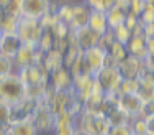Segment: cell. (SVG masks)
Here are the masks:
<instances>
[{
    "label": "cell",
    "instance_id": "cell-18",
    "mask_svg": "<svg viewBox=\"0 0 154 135\" xmlns=\"http://www.w3.org/2000/svg\"><path fill=\"white\" fill-rule=\"evenodd\" d=\"M128 56H133L136 59H144L148 56V46H146V36H131L126 43Z\"/></svg>",
    "mask_w": 154,
    "mask_h": 135
},
{
    "label": "cell",
    "instance_id": "cell-32",
    "mask_svg": "<svg viewBox=\"0 0 154 135\" xmlns=\"http://www.w3.org/2000/svg\"><path fill=\"white\" fill-rule=\"evenodd\" d=\"M113 30V35H115V38H116V41H120V43H123V45H126L128 41H130V38H131V31L128 30V27L126 25H118V27H115V28H112Z\"/></svg>",
    "mask_w": 154,
    "mask_h": 135
},
{
    "label": "cell",
    "instance_id": "cell-11",
    "mask_svg": "<svg viewBox=\"0 0 154 135\" xmlns=\"http://www.w3.org/2000/svg\"><path fill=\"white\" fill-rule=\"evenodd\" d=\"M72 91L80 101H85L90 97V94L95 91V79L94 74H84V76H77L74 78V84H72Z\"/></svg>",
    "mask_w": 154,
    "mask_h": 135
},
{
    "label": "cell",
    "instance_id": "cell-30",
    "mask_svg": "<svg viewBox=\"0 0 154 135\" xmlns=\"http://www.w3.org/2000/svg\"><path fill=\"white\" fill-rule=\"evenodd\" d=\"M138 79H122L118 87L120 94H138Z\"/></svg>",
    "mask_w": 154,
    "mask_h": 135
},
{
    "label": "cell",
    "instance_id": "cell-19",
    "mask_svg": "<svg viewBox=\"0 0 154 135\" xmlns=\"http://www.w3.org/2000/svg\"><path fill=\"white\" fill-rule=\"evenodd\" d=\"M87 27L90 30H94L95 33L103 35L108 30V20H107V12H100V10H90L89 15V23Z\"/></svg>",
    "mask_w": 154,
    "mask_h": 135
},
{
    "label": "cell",
    "instance_id": "cell-17",
    "mask_svg": "<svg viewBox=\"0 0 154 135\" xmlns=\"http://www.w3.org/2000/svg\"><path fill=\"white\" fill-rule=\"evenodd\" d=\"M90 8L84 2L72 3V18H71V30H79L82 27H87L89 23Z\"/></svg>",
    "mask_w": 154,
    "mask_h": 135
},
{
    "label": "cell",
    "instance_id": "cell-10",
    "mask_svg": "<svg viewBox=\"0 0 154 135\" xmlns=\"http://www.w3.org/2000/svg\"><path fill=\"white\" fill-rule=\"evenodd\" d=\"M21 45H23V41H21V38L18 36L17 31H3L2 45H0V54H3L5 58L13 61L18 50L21 48Z\"/></svg>",
    "mask_w": 154,
    "mask_h": 135
},
{
    "label": "cell",
    "instance_id": "cell-36",
    "mask_svg": "<svg viewBox=\"0 0 154 135\" xmlns=\"http://www.w3.org/2000/svg\"><path fill=\"white\" fill-rule=\"evenodd\" d=\"M0 124H10V105L0 101Z\"/></svg>",
    "mask_w": 154,
    "mask_h": 135
},
{
    "label": "cell",
    "instance_id": "cell-39",
    "mask_svg": "<svg viewBox=\"0 0 154 135\" xmlns=\"http://www.w3.org/2000/svg\"><path fill=\"white\" fill-rule=\"evenodd\" d=\"M0 135H13L12 124H0Z\"/></svg>",
    "mask_w": 154,
    "mask_h": 135
},
{
    "label": "cell",
    "instance_id": "cell-21",
    "mask_svg": "<svg viewBox=\"0 0 154 135\" xmlns=\"http://www.w3.org/2000/svg\"><path fill=\"white\" fill-rule=\"evenodd\" d=\"M128 13L125 12L123 8H120L118 5H113L112 8L107 12V20H108V27L110 28H115L118 25H123L125 20H126Z\"/></svg>",
    "mask_w": 154,
    "mask_h": 135
},
{
    "label": "cell",
    "instance_id": "cell-26",
    "mask_svg": "<svg viewBox=\"0 0 154 135\" xmlns=\"http://www.w3.org/2000/svg\"><path fill=\"white\" fill-rule=\"evenodd\" d=\"M0 5L7 15L21 17V0H0Z\"/></svg>",
    "mask_w": 154,
    "mask_h": 135
},
{
    "label": "cell",
    "instance_id": "cell-28",
    "mask_svg": "<svg viewBox=\"0 0 154 135\" xmlns=\"http://www.w3.org/2000/svg\"><path fill=\"white\" fill-rule=\"evenodd\" d=\"M131 129V133L133 135H146L148 133V125H146V119L143 117H131L130 122H128Z\"/></svg>",
    "mask_w": 154,
    "mask_h": 135
},
{
    "label": "cell",
    "instance_id": "cell-35",
    "mask_svg": "<svg viewBox=\"0 0 154 135\" xmlns=\"http://www.w3.org/2000/svg\"><path fill=\"white\" fill-rule=\"evenodd\" d=\"M107 135H133L130 125H112Z\"/></svg>",
    "mask_w": 154,
    "mask_h": 135
},
{
    "label": "cell",
    "instance_id": "cell-43",
    "mask_svg": "<svg viewBox=\"0 0 154 135\" xmlns=\"http://www.w3.org/2000/svg\"><path fill=\"white\" fill-rule=\"evenodd\" d=\"M144 35L146 36H154V23L146 25V27H144Z\"/></svg>",
    "mask_w": 154,
    "mask_h": 135
},
{
    "label": "cell",
    "instance_id": "cell-8",
    "mask_svg": "<svg viewBox=\"0 0 154 135\" xmlns=\"http://www.w3.org/2000/svg\"><path fill=\"white\" fill-rule=\"evenodd\" d=\"M18 74H20L21 81L25 86H36V84H46L49 82V72L43 68V64L35 63L31 66L21 68L18 69Z\"/></svg>",
    "mask_w": 154,
    "mask_h": 135
},
{
    "label": "cell",
    "instance_id": "cell-4",
    "mask_svg": "<svg viewBox=\"0 0 154 135\" xmlns=\"http://www.w3.org/2000/svg\"><path fill=\"white\" fill-rule=\"evenodd\" d=\"M17 33L21 38L23 43H33V45H38L39 36L43 33V25L41 20H36V18H30V17H20L18 20V27H17Z\"/></svg>",
    "mask_w": 154,
    "mask_h": 135
},
{
    "label": "cell",
    "instance_id": "cell-3",
    "mask_svg": "<svg viewBox=\"0 0 154 135\" xmlns=\"http://www.w3.org/2000/svg\"><path fill=\"white\" fill-rule=\"evenodd\" d=\"M94 79H95V86L103 94H112L118 91L123 78L120 74L118 68H102L98 72L94 74Z\"/></svg>",
    "mask_w": 154,
    "mask_h": 135
},
{
    "label": "cell",
    "instance_id": "cell-49",
    "mask_svg": "<svg viewBox=\"0 0 154 135\" xmlns=\"http://www.w3.org/2000/svg\"><path fill=\"white\" fill-rule=\"evenodd\" d=\"M146 135H151V133H146Z\"/></svg>",
    "mask_w": 154,
    "mask_h": 135
},
{
    "label": "cell",
    "instance_id": "cell-15",
    "mask_svg": "<svg viewBox=\"0 0 154 135\" xmlns=\"http://www.w3.org/2000/svg\"><path fill=\"white\" fill-rule=\"evenodd\" d=\"M74 114H69V112H64V114L56 115V120H54V127L51 130L53 135H72L75 132V125H74Z\"/></svg>",
    "mask_w": 154,
    "mask_h": 135
},
{
    "label": "cell",
    "instance_id": "cell-2",
    "mask_svg": "<svg viewBox=\"0 0 154 135\" xmlns=\"http://www.w3.org/2000/svg\"><path fill=\"white\" fill-rule=\"evenodd\" d=\"M57 3L54 0H21V15L43 20L46 15L56 12Z\"/></svg>",
    "mask_w": 154,
    "mask_h": 135
},
{
    "label": "cell",
    "instance_id": "cell-37",
    "mask_svg": "<svg viewBox=\"0 0 154 135\" xmlns=\"http://www.w3.org/2000/svg\"><path fill=\"white\" fill-rule=\"evenodd\" d=\"M151 114H154V101H146V102H143V109H141V114H139V117L146 119V117H149Z\"/></svg>",
    "mask_w": 154,
    "mask_h": 135
},
{
    "label": "cell",
    "instance_id": "cell-22",
    "mask_svg": "<svg viewBox=\"0 0 154 135\" xmlns=\"http://www.w3.org/2000/svg\"><path fill=\"white\" fill-rule=\"evenodd\" d=\"M13 135H38V129L33 124V120H25V122L12 124Z\"/></svg>",
    "mask_w": 154,
    "mask_h": 135
},
{
    "label": "cell",
    "instance_id": "cell-41",
    "mask_svg": "<svg viewBox=\"0 0 154 135\" xmlns=\"http://www.w3.org/2000/svg\"><path fill=\"white\" fill-rule=\"evenodd\" d=\"M146 125H148V133L154 135V114L146 117Z\"/></svg>",
    "mask_w": 154,
    "mask_h": 135
},
{
    "label": "cell",
    "instance_id": "cell-24",
    "mask_svg": "<svg viewBox=\"0 0 154 135\" xmlns=\"http://www.w3.org/2000/svg\"><path fill=\"white\" fill-rule=\"evenodd\" d=\"M125 25H126L128 30L131 31V36H146L144 35V25L141 23L139 17L128 15L126 20H125Z\"/></svg>",
    "mask_w": 154,
    "mask_h": 135
},
{
    "label": "cell",
    "instance_id": "cell-45",
    "mask_svg": "<svg viewBox=\"0 0 154 135\" xmlns=\"http://www.w3.org/2000/svg\"><path fill=\"white\" fill-rule=\"evenodd\" d=\"M143 3H144L146 10H152L154 12V0H143Z\"/></svg>",
    "mask_w": 154,
    "mask_h": 135
},
{
    "label": "cell",
    "instance_id": "cell-12",
    "mask_svg": "<svg viewBox=\"0 0 154 135\" xmlns=\"http://www.w3.org/2000/svg\"><path fill=\"white\" fill-rule=\"evenodd\" d=\"M105 58H107V51L100 46H94V48L84 51V59H85V64L89 68L90 74L98 72L105 66Z\"/></svg>",
    "mask_w": 154,
    "mask_h": 135
},
{
    "label": "cell",
    "instance_id": "cell-42",
    "mask_svg": "<svg viewBox=\"0 0 154 135\" xmlns=\"http://www.w3.org/2000/svg\"><path fill=\"white\" fill-rule=\"evenodd\" d=\"M146 46H148V53L154 54V36H146Z\"/></svg>",
    "mask_w": 154,
    "mask_h": 135
},
{
    "label": "cell",
    "instance_id": "cell-31",
    "mask_svg": "<svg viewBox=\"0 0 154 135\" xmlns=\"http://www.w3.org/2000/svg\"><path fill=\"white\" fill-rule=\"evenodd\" d=\"M18 20H20V17H13V15H7L5 13L2 21H0V30L2 31H17Z\"/></svg>",
    "mask_w": 154,
    "mask_h": 135
},
{
    "label": "cell",
    "instance_id": "cell-1",
    "mask_svg": "<svg viewBox=\"0 0 154 135\" xmlns=\"http://www.w3.org/2000/svg\"><path fill=\"white\" fill-rule=\"evenodd\" d=\"M25 96H26V86L23 84L18 71H13L0 78V101L12 105L21 101Z\"/></svg>",
    "mask_w": 154,
    "mask_h": 135
},
{
    "label": "cell",
    "instance_id": "cell-5",
    "mask_svg": "<svg viewBox=\"0 0 154 135\" xmlns=\"http://www.w3.org/2000/svg\"><path fill=\"white\" fill-rule=\"evenodd\" d=\"M36 109H38V99L25 96L21 101L10 105V124L33 120V115H35Z\"/></svg>",
    "mask_w": 154,
    "mask_h": 135
},
{
    "label": "cell",
    "instance_id": "cell-14",
    "mask_svg": "<svg viewBox=\"0 0 154 135\" xmlns=\"http://www.w3.org/2000/svg\"><path fill=\"white\" fill-rule=\"evenodd\" d=\"M118 107L128 114V117H138L143 109V99L138 94H120Z\"/></svg>",
    "mask_w": 154,
    "mask_h": 135
},
{
    "label": "cell",
    "instance_id": "cell-34",
    "mask_svg": "<svg viewBox=\"0 0 154 135\" xmlns=\"http://www.w3.org/2000/svg\"><path fill=\"white\" fill-rule=\"evenodd\" d=\"M15 71V66H13V61L5 58L3 54H0V78L2 76H7L10 72Z\"/></svg>",
    "mask_w": 154,
    "mask_h": 135
},
{
    "label": "cell",
    "instance_id": "cell-16",
    "mask_svg": "<svg viewBox=\"0 0 154 135\" xmlns=\"http://www.w3.org/2000/svg\"><path fill=\"white\" fill-rule=\"evenodd\" d=\"M143 61L136 59L133 56H126L123 61L118 63V71L123 79H138L139 72H141Z\"/></svg>",
    "mask_w": 154,
    "mask_h": 135
},
{
    "label": "cell",
    "instance_id": "cell-47",
    "mask_svg": "<svg viewBox=\"0 0 154 135\" xmlns=\"http://www.w3.org/2000/svg\"><path fill=\"white\" fill-rule=\"evenodd\" d=\"M72 135H87V133H84V132H80V130H75V132H74V133H72Z\"/></svg>",
    "mask_w": 154,
    "mask_h": 135
},
{
    "label": "cell",
    "instance_id": "cell-13",
    "mask_svg": "<svg viewBox=\"0 0 154 135\" xmlns=\"http://www.w3.org/2000/svg\"><path fill=\"white\" fill-rule=\"evenodd\" d=\"M74 41L77 43L82 51H87L94 46H98V40H100V35L95 33L94 30H90L89 27H82L79 30H74Z\"/></svg>",
    "mask_w": 154,
    "mask_h": 135
},
{
    "label": "cell",
    "instance_id": "cell-38",
    "mask_svg": "<svg viewBox=\"0 0 154 135\" xmlns=\"http://www.w3.org/2000/svg\"><path fill=\"white\" fill-rule=\"evenodd\" d=\"M139 20H141V23L144 25H151V23H154V12L152 10H143L141 12V15H139Z\"/></svg>",
    "mask_w": 154,
    "mask_h": 135
},
{
    "label": "cell",
    "instance_id": "cell-33",
    "mask_svg": "<svg viewBox=\"0 0 154 135\" xmlns=\"http://www.w3.org/2000/svg\"><path fill=\"white\" fill-rule=\"evenodd\" d=\"M115 41H116V38H115V35H113V30H112V28H108V30L105 31L103 35H100V40H98V46L107 51Z\"/></svg>",
    "mask_w": 154,
    "mask_h": 135
},
{
    "label": "cell",
    "instance_id": "cell-25",
    "mask_svg": "<svg viewBox=\"0 0 154 135\" xmlns=\"http://www.w3.org/2000/svg\"><path fill=\"white\" fill-rule=\"evenodd\" d=\"M69 71H71V74L74 76V78H77V76H84V74H90L89 68H87L85 64V59H84V53L82 56H79L75 61H72L71 66H67Z\"/></svg>",
    "mask_w": 154,
    "mask_h": 135
},
{
    "label": "cell",
    "instance_id": "cell-27",
    "mask_svg": "<svg viewBox=\"0 0 154 135\" xmlns=\"http://www.w3.org/2000/svg\"><path fill=\"white\" fill-rule=\"evenodd\" d=\"M107 120L110 125H128V122H130V117H128V114L122 109H115V111L112 112V114L107 115Z\"/></svg>",
    "mask_w": 154,
    "mask_h": 135
},
{
    "label": "cell",
    "instance_id": "cell-48",
    "mask_svg": "<svg viewBox=\"0 0 154 135\" xmlns=\"http://www.w3.org/2000/svg\"><path fill=\"white\" fill-rule=\"evenodd\" d=\"M2 35H3V31L0 30V45H2Z\"/></svg>",
    "mask_w": 154,
    "mask_h": 135
},
{
    "label": "cell",
    "instance_id": "cell-7",
    "mask_svg": "<svg viewBox=\"0 0 154 135\" xmlns=\"http://www.w3.org/2000/svg\"><path fill=\"white\" fill-rule=\"evenodd\" d=\"M41 54L43 51L38 48V45H33V43H23L21 48L18 50L17 56L13 58V66H15V71L21 68L31 66L35 63H39L41 61Z\"/></svg>",
    "mask_w": 154,
    "mask_h": 135
},
{
    "label": "cell",
    "instance_id": "cell-6",
    "mask_svg": "<svg viewBox=\"0 0 154 135\" xmlns=\"http://www.w3.org/2000/svg\"><path fill=\"white\" fill-rule=\"evenodd\" d=\"M54 120H56V115L51 111L46 97L43 96L41 99L38 101V109H36L35 115H33V124L36 125V129H38L39 133H46V132H51V130H53Z\"/></svg>",
    "mask_w": 154,
    "mask_h": 135
},
{
    "label": "cell",
    "instance_id": "cell-44",
    "mask_svg": "<svg viewBox=\"0 0 154 135\" xmlns=\"http://www.w3.org/2000/svg\"><path fill=\"white\" fill-rule=\"evenodd\" d=\"M56 3L59 5H72V3H77V2H82V0H54Z\"/></svg>",
    "mask_w": 154,
    "mask_h": 135
},
{
    "label": "cell",
    "instance_id": "cell-23",
    "mask_svg": "<svg viewBox=\"0 0 154 135\" xmlns=\"http://www.w3.org/2000/svg\"><path fill=\"white\" fill-rule=\"evenodd\" d=\"M107 54L110 58H112L113 61H115L116 64L120 63V61H123L125 58L128 56V51H126V45H123V43L120 41H115L112 46L107 50Z\"/></svg>",
    "mask_w": 154,
    "mask_h": 135
},
{
    "label": "cell",
    "instance_id": "cell-46",
    "mask_svg": "<svg viewBox=\"0 0 154 135\" xmlns=\"http://www.w3.org/2000/svg\"><path fill=\"white\" fill-rule=\"evenodd\" d=\"M3 15H5V12H3L2 5H0V21H2V18H3Z\"/></svg>",
    "mask_w": 154,
    "mask_h": 135
},
{
    "label": "cell",
    "instance_id": "cell-20",
    "mask_svg": "<svg viewBox=\"0 0 154 135\" xmlns=\"http://www.w3.org/2000/svg\"><path fill=\"white\" fill-rule=\"evenodd\" d=\"M39 64H43V68L48 72H53L54 69L62 66V53L57 50H49V51H43L41 54V61Z\"/></svg>",
    "mask_w": 154,
    "mask_h": 135
},
{
    "label": "cell",
    "instance_id": "cell-29",
    "mask_svg": "<svg viewBox=\"0 0 154 135\" xmlns=\"http://www.w3.org/2000/svg\"><path fill=\"white\" fill-rule=\"evenodd\" d=\"M90 10H100V12H108L113 5L116 3V0H82Z\"/></svg>",
    "mask_w": 154,
    "mask_h": 135
},
{
    "label": "cell",
    "instance_id": "cell-40",
    "mask_svg": "<svg viewBox=\"0 0 154 135\" xmlns=\"http://www.w3.org/2000/svg\"><path fill=\"white\" fill-rule=\"evenodd\" d=\"M143 64L146 68H149L151 71H154V54H148V56L143 59Z\"/></svg>",
    "mask_w": 154,
    "mask_h": 135
},
{
    "label": "cell",
    "instance_id": "cell-9",
    "mask_svg": "<svg viewBox=\"0 0 154 135\" xmlns=\"http://www.w3.org/2000/svg\"><path fill=\"white\" fill-rule=\"evenodd\" d=\"M74 84V76L71 74L69 68H66L62 64L61 68L54 69L53 72H49V86L56 91H69L72 89Z\"/></svg>",
    "mask_w": 154,
    "mask_h": 135
}]
</instances>
